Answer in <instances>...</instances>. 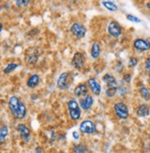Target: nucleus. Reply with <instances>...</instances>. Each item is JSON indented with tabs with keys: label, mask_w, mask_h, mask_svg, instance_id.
<instances>
[{
	"label": "nucleus",
	"mask_w": 150,
	"mask_h": 153,
	"mask_svg": "<svg viewBox=\"0 0 150 153\" xmlns=\"http://www.w3.org/2000/svg\"><path fill=\"white\" fill-rule=\"evenodd\" d=\"M139 93H140L141 96L143 97L145 100H146V101L150 100V92H149L148 88H146L145 86H142L139 89Z\"/></svg>",
	"instance_id": "20"
},
{
	"label": "nucleus",
	"mask_w": 150,
	"mask_h": 153,
	"mask_svg": "<svg viewBox=\"0 0 150 153\" xmlns=\"http://www.w3.org/2000/svg\"><path fill=\"white\" fill-rule=\"evenodd\" d=\"M73 137H74L75 140H78V138H79V135H78V133L76 131H74L73 132Z\"/></svg>",
	"instance_id": "30"
},
{
	"label": "nucleus",
	"mask_w": 150,
	"mask_h": 153,
	"mask_svg": "<svg viewBox=\"0 0 150 153\" xmlns=\"http://www.w3.org/2000/svg\"><path fill=\"white\" fill-rule=\"evenodd\" d=\"M108 32L111 36H112L114 38H118L119 36H121L122 27H121L120 24L114 20L110 22V24H109V26H108Z\"/></svg>",
	"instance_id": "7"
},
{
	"label": "nucleus",
	"mask_w": 150,
	"mask_h": 153,
	"mask_svg": "<svg viewBox=\"0 0 150 153\" xmlns=\"http://www.w3.org/2000/svg\"><path fill=\"white\" fill-rule=\"evenodd\" d=\"M146 70L150 73V55H149L148 58L146 61Z\"/></svg>",
	"instance_id": "28"
},
{
	"label": "nucleus",
	"mask_w": 150,
	"mask_h": 153,
	"mask_svg": "<svg viewBox=\"0 0 150 153\" xmlns=\"http://www.w3.org/2000/svg\"><path fill=\"white\" fill-rule=\"evenodd\" d=\"M101 52L100 45L99 42H94L91 46V57L94 59H97Z\"/></svg>",
	"instance_id": "16"
},
{
	"label": "nucleus",
	"mask_w": 150,
	"mask_h": 153,
	"mask_svg": "<svg viewBox=\"0 0 150 153\" xmlns=\"http://www.w3.org/2000/svg\"><path fill=\"white\" fill-rule=\"evenodd\" d=\"M117 87H111V88H108L106 90V95L108 97H113L115 95V94L117 93Z\"/></svg>",
	"instance_id": "24"
},
{
	"label": "nucleus",
	"mask_w": 150,
	"mask_h": 153,
	"mask_svg": "<svg viewBox=\"0 0 150 153\" xmlns=\"http://www.w3.org/2000/svg\"><path fill=\"white\" fill-rule=\"evenodd\" d=\"M114 112L120 119H126L129 117V109L122 102H119L114 105Z\"/></svg>",
	"instance_id": "3"
},
{
	"label": "nucleus",
	"mask_w": 150,
	"mask_h": 153,
	"mask_svg": "<svg viewBox=\"0 0 150 153\" xmlns=\"http://www.w3.org/2000/svg\"><path fill=\"white\" fill-rule=\"evenodd\" d=\"M88 85L90 89V91L96 95L100 94L101 93V86L99 83V82L95 78H89L88 80Z\"/></svg>",
	"instance_id": "10"
},
{
	"label": "nucleus",
	"mask_w": 150,
	"mask_h": 153,
	"mask_svg": "<svg viewBox=\"0 0 150 153\" xmlns=\"http://www.w3.org/2000/svg\"><path fill=\"white\" fill-rule=\"evenodd\" d=\"M40 82V76L38 74H32L27 80V86L30 88L36 87Z\"/></svg>",
	"instance_id": "15"
},
{
	"label": "nucleus",
	"mask_w": 150,
	"mask_h": 153,
	"mask_svg": "<svg viewBox=\"0 0 150 153\" xmlns=\"http://www.w3.org/2000/svg\"><path fill=\"white\" fill-rule=\"evenodd\" d=\"M103 81L106 82V85L108 86V88H111V87H117V82L115 80V78L112 75V74H105L103 76Z\"/></svg>",
	"instance_id": "14"
},
{
	"label": "nucleus",
	"mask_w": 150,
	"mask_h": 153,
	"mask_svg": "<svg viewBox=\"0 0 150 153\" xmlns=\"http://www.w3.org/2000/svg\"><path fill=\"white\" fill-rule=\"evenodd\" d=\"M19 64L17 63H9L5 69H4V74H10L11 72H13L14 70H16V69L18 68Z\"/></svg>",
	"instance_id": "22"
},
{
	"label": "nucleus",
	"mask_w": 150,
	"mask_h": 153,
	"mask_svg": "<svg viewBox=\"0 0 150 153\" xmlns=\"http://www.w3.org/2000/svg\"><path fill=\"white\" fill-rule=\"evenodd\" d=\"M124 81L125 82H131V74H124Z\"/></svg>",
	"instance_id": "29"
},
{
	"label": "nucleus",
	"mask_w": 150,
	"mask_h": 153,
	"mask_svg": "<svg viewBox=\"0 0 150 153\" xmlns=\"http://www.w3.org/2000/svg\"><path fill=\"white\" fill-rule=\"evenodd\" d=\"M72 34L77 38V39H82L85 37L86 33H87V30L84 27V25H82L81 23H74L70 29Z\"/></svg>",
	"instance_id": "5"
},
{
	"label": "nucleus",
	"mask_w": 150,
	"mask_h": 153,
	"mask_svg": "<svg viewBox=\"0 0 150 153\" xmlns=\"http://www.w3.org/2000/svg\"><path fill=\"white\" fill-rule=\"evenodd\" d=\"M30 2V0H19V1H16V5L18 7H26Z\"/></svg>",
	"instance_id": "26"
},
{
	"label": "nucleus",
	"mask_w": 150,
	"mask_h": 153,
	"mask_svg": "<svg viewBox=\"0 0 150 153\" xmlns=\"http://www.w3.org/2000/svg\"><path fill=\"white\" fill-rule=\"evenodd\" d=\"M74 151H75V153H86L87 148L84 145L78 144L74 147Z\"/></svg>",
	"instance_id": "23"
},
{
	"label": "nucleus",
	"mask_w": 150,
	"mask_h": 153,
	"mask_svg": "<svg viewBox=\"0 0 150 153\" xmlns=\"http://www.w3.org/2000/svg\"><path fill=\"white\" fill-rule=\"evenodd\" d=\"M71 81L72 80L69 73H63L57 79V86L60 90H66L69 88Z\"/></svg>",
	"instance_id": "4"
},
{
	"label": "nucleus",
	"mask_w": 150,
	"mask_h": 153,
	"mask_svg": "<svg viewBox=\"0 0 150 153\" xmlns=\"http://www.w3.org/2000/svg\"><path fill=\"white\" fill-rule=\"evenodd\" d=\"M2 29H3V25H2V23H1V22H0V32H1Z\"/></svg>",
	"instance_id": "31"
},
{
	"label": "nucleus",
	"mask_w": 150,
	"mask_h": 153,
	"mask_svg": "<svg viewBox=\"0 0 150 153\" xmlns=\"http://www.w3.org/2000/svg\"><path fill=\"white\" fill-rule=\"evenodd\" d=\"M8 108L12 117L17 119H22L26 117L27 108L22 101L17 96H11L8 100Z\"/></svg>",
	"instance_id": "1"
},
{
	"label": "nucleus",
	"mask_w": 150,
	"mask_h": 153,
	"mask_svg": "<svg viewBox=\"0 0 150 153\" xmlns=\"http://www.w3.org/2000/svg\"><path fill=\"white\" fill-rule=\"evenodd\" d=\"M127 19L132 21V22H136V23H140L141 22V19H139L138 18H136L135 16L134 15H130V14H128V15L126 16Z\"/></svg>",
	"instance_id": "25"
},
{
	"label": "nucleus",
	"mask_w": 150,
	"mask_h": 153,
	"mask_svg": "<svg viewBox=\"0 0 150 153\" xmlns=\"http://www.w3.org/2000/svg\"><path fill=\"white\" fill-rule=\"evenodd\" d=\"M93 98L90 94H87L86 96H84L83 98H81L79 101V105L82 107L84 110H88L91 108L92 105H93Z\"/></svg>",
	"instance_id": "12"
},
{
	"label": "nucleus",
	"mask_w": 150,
	"mask_h": 153,
	"mask_svg": "<svg viewBox=\"0 0 150 153\" xmlns=\"http://www.w3.org/2000/svg\"><path fill=\"white\" fill-rule=\"evenodd\" d=\"M38 59L39 55L36 51H32L26 55V61L28 62V64H35L38 62Z\"/></svg>",
	"instance_id": "17"
},
{
	"label": "nucleus",
	"mask_w": 150,
	"mask_h": 153,
	"mask_svg": "<svg viewBox=\"0 0 150 153\" xmlns=\"http://www.w3.org/2000/svg\"><path fill=\"white\" fill-rule=\"evenodd\" d=\"M79 130L83 134H93L96 131V126L91 120H84L80 124Z\"/></svg>",
	"instance_id": "6"
},
{
	"label": "nucleus",
	"mask_w": 150,
	"mask_h": 153,
	"mask_svg": "<svg viewBox=\"0 0 150 153\" xmlns=\"http://www.w3.org/2000/svg\"><path fill=\"white\" fill-rule=\"evenodd\" d=\"M8 135V127H1L0 128V144L5 142L6 138Z\"/></svg>",
	"instance_id": "19"
},
{
	"label": "nucleus",
	"mask_w": 150,
	"mask_h": 153,
	"mask_svg": "<svg viewBox=\"0 0 150 153\" xmlns=\"http://www.w3.org/2000/svg\"><path fill=\"white\" fill-rule=\"evenodd\" d=\"M67 107L71 119L73 121H77L81 117V108L80 105H78V103L76 100L72 99L70 101H68Z\"/></svg>",
	"instance_id": "2"
},
{
	"label": "nucleus",
	"mask_w": 150,
	"mask_h": 153,
	"mask_svg": "<svg viewBox=\"0 0 150 153\" xmlns=\"http://www.w3.org/2000/svg\"><path fill=\"white\" fill-rule=\"evenodd\" d=\"M17 129L20 134L21 140L25 142H29L31 137V130L30 128L26 126L25 124H19L17 126Z\"/></svg>",
	"instance_id": "8"
},
{
	"label": "nucleus",
	"mask_w": 150,
	"mask_h": 153,
	"mask_svg": "<svg viewBox=\"0 0 150 153\" xmlns=\"http://www.w3.org/2000/svg\"><path fill=\"white\" fill-rule=\"evenodd\" d=\"M102 5L110 11H116L118 9V7L112 2V1H102Z\"/></svg>",
	"instance_id": "21"
},
{
	"label": "nucleus",
	"mask_w": 150,
	"mask_h": 153,
	"mask_svg": "<svg viewBox=\"0 0 150 153\" xmlns=\"http://www.w3.org/2000/svg\"><path fill=\"white\" fill-rule=\"evenodd\" d=\"M149 107L146 105H141L138 106L137 110H136V113L139 117H147L149 115Z\"/></svg>",
	"instance_id": "18"
},
{
	"label": "nucleus",
	"mask_w": 150,
	"mask_h": 153,
	"mask_svg": "<svg viewBox=\"0 0 150 153\" xmlns=\"http://www.w3.org/2000/svg\"><path fill=\"white\" fill-rule=\"evenodd\" d=\"M134 47L141 51H146L150 49V42L148 40H146L144 39H137L134 40Z\"/></svg>",
	"instance_id": "11"
},
{
	"label": "nucleus",
	"mask_w": 150,
	"mask_h": 153,
	"mask_svg": "<svg viewBox=\"0 0 150 153\" xmlns=\"http://www.w3.org/2000/svg\"><path fill=\"white\" fill-rule=\"evenodd\" d=\"M87 93H88V86L86 83H80V85H76L74 89V94L76 97L86 96Z\"/></svg>",
	"instance_id": "13"
},
{
	"label": "nucleus",
	"mask_w": 150,
	"mask_h": 153,
	"mask_svg": "<svg viewBox=\"0 0 150 153\" xmlns=\"http://www.w3.org/2000/svg\"><path fill=\"white\" fill-rule=\"evenodd\" d=\"M137 63H138V60L136 58H134V57L130 58V60H129V67L134 68Z\"/></svg>",
	"instance_id": "27"
},
{
	"label": "nucleus",
	"mask_w": 150,
	"mask_h": 153,
	"mask_svg": "<svg viewBox=\"0 0 150 153\" xmlns=\"http://www.w3.org/2000/svg\"><path fill=\"white\" fill-rule=\"evenodd\" d=\"M72 64L76 69H81L85 64V57L81 52H76L72 59Z\"/></svg>",
	"instance_id": "9"
}]
</instances>
